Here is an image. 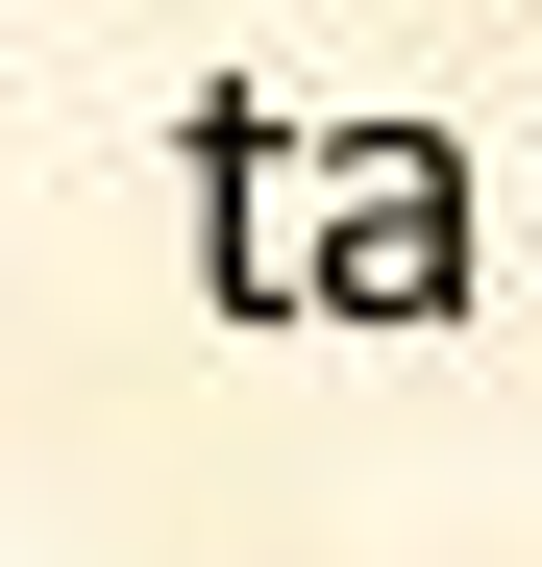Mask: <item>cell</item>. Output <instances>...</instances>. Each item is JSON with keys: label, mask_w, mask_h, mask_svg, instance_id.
<instances>
[{"label": "cell", "mask_w": 542, "mask_h": 567, "mask_svg": "<svg viewBox=\"0 0 542 567\" xmlns=\"http://www.w3.org/2000/svg\"><path fill=\"white\" fill-rule=\"evenodd\" d=\"M493 297V198H469V148L444 124H296V321H469Z\"/></svg>", "instance_id": "1"}, {"label": "cell", "mask_w": 542, "mask_h": 567, "mask_svg": "<svg viewBox=\"0 0 542 567\" xmlns=\"http://www.w3.org/2000/svg\"><path fill=\"white\" fill-rule=\"evenodd\" d=\"M173 198H198V297L296 321V124L271 100H173Z\"/></svg>", "instance_id": "2"}, {"label": "cell", "mask_w": 542, "mask_h": 567, "mask_svg": "<svg viewBox=\"0 0 542 567\" xmlns=\"http://www.w3.org/2000/svg\"><path fill=\"white\" fill-rule=\"evenodd\" d=\"M518 247H542V173H518Z\"/></svg>", "instance_id": "3"}]
</instances>
